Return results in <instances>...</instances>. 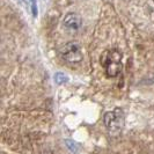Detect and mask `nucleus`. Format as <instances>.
<instances>
[{"label":"nucleus","mask_w":154,"mask_h":154,"mask_svg":"<svg viewBox=\"0 0 154 154\" xmlns=\"http://www.w3.org/2000/svg\"><path fill=\"white\" fill-rule=\"evenodd\" d=\"M103 123L110 134L117 136L123 131L125 125V114L122 108H115L104 114Z\"/></svg>","instance_id":"obj_2"},{"label":"nucleus","mask_w":154,"mask_h":154,"mask_svg":"<svg viewBox=\"0 0 154 154\" xmlns=\"http://www.w3.org/2000/svg\"><path fill=\"white\" fill-rule=\"evenodd\" d=\"M65 144H66L67 148H69L72 153H78V152L80 151V146H79V144L75 143V141H73V140H71V139L65 140Z\"/></svg>","instance_id":"obj_6"},{"label":"nucleus","mask_w":154,"mask_h":154,"mask_svg":"<svg viewBox=\"0 0 154 154\" xmlns=\"http://www.w3.org/2000/svg\"><path fill=\"white\" fill-rule=\"evenodd\" d=\"M82 26V19L77 13H67L63 19V27L69 32H77Z\"/></svg>","instance_id":"obj_4"},{"label":"nucleus","mask_w":154,"mask_h":154,"mask_svg":"<svg viewBox=\"0 0 154 154\" xmlns=\"http://www.w3.org/2000/svg\"><path fill=\"white\" fill-rule=\"evenodd\" d=\"M31 5V12H32V16L34 17H37L38 14V11H37V4H36V0H29Z\"/></svg>","instance_id":"obj_7"},{"label":"nucleus","mask_w":154,"mask_h":154,"mask_svg":"<svg viewBox=\"0 0 154 154\" xmlns=\"http://www.w3.org/2000/svg\"><path fill=\"white\" fill-rule=\"evenodd\" d=\"M54 82L57 84V85H63V84H66L67 81H69V77L66 75V74H64L62 72H57L56 74H54Z\"/></svg>","instance_id":"obj_5"},{"label":"nucleus","mask_w":154,"mask_h":154,"mask_svg":"<svg viewBox=\"0 0 154 154\" xmlns=\"http://www.w3.org/2000/svg\"><path fill=\"white\" fill-rule=\"evenodd\" d=\"M122 54L116 50H106L101 56V65L103 66L106 75L108 78H115L122 69Z\"/></svg>","instance_id":"obj_1"},{"label":"nucleus","mask_w":154,"mask_h":154,"mask_svg":"<svg viewBox=\"0 0 154 154\" xmlns=\"http://www.w3.org/2000/svg\"><path fill=\"white\" fill-rule=\"evenodd\" d=\"M59 54L64 62L67 64H79L84 59V54L81 46L78 42H67L60 48Z\"/></svg>","instance_id":"obj_3"}]
</instances>
